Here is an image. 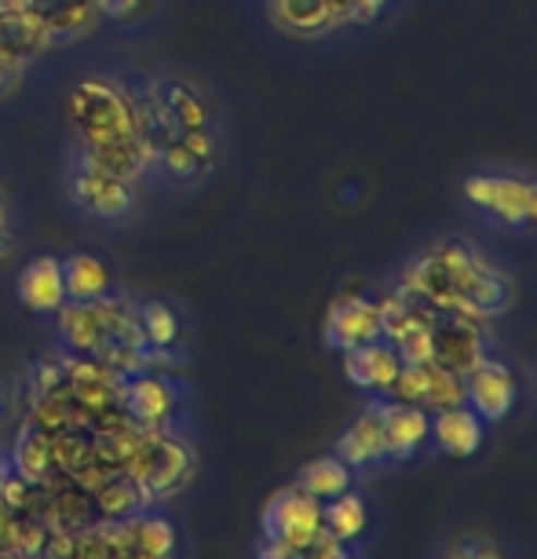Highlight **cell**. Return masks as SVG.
Instances as JSON below:
<instances>
[{"mask_svg": "<svg viewBox=\"0 0 537 559\" xmlns=\"http://www.w3.org/2000/svg\"><path fill=\"white\" fill-rule=\"evenodd\" d=\"M333 8V19L336 23H347V19H358L362 15V0H330Z\"/></svg>", "mask_w": 537, "mask_h": 559, "instance_id": "35", "label": "cell"}, {"mask_svg": "<svg viewBox=\"0 0 537 559\" xmlns=\"http://www.w3.org/2000/svg\"><path fill=\"white\" fill-rule=\"evenodd\" d=\"M515 392L520 388H515L512 369L504 362H493V358H482L476 369L465 373V403L487 420L509 417V409L515 406Z\"/></svg>", "mask_w": 537, "mask_h": 559, "instance_id": "11", "label": "cell"}, {"mask_svg": "<svg viewBox=\"0 0 537 559\" xmlns=\"http://www.w3.org/2000/svg\"><path fill=\"white\" fill-rule=\"evenodd\" d=\"M370 341H381V311H377V304L366 297L333 300L330 314H325V344L336 347V352H347V347Z\"/></svg>", "mask_w": 537, "mask_h": 559, "instance_id": "12", "label": "cell"}, {"mask_svg": "<svg viewBox=\"0 0 537 559\" xmlns=\"http://www.w3.org/2000/svg\"><path fill=\"white\" fill-rule=\"evenodd\" d=\"M465 194L504 224H537V183L512 176H468Z\"/></svg>", "mask_w": 537, "mask_h": 559, "instance_id": "9", "label": "cell"}, {"mask_svg": "<svg viewBox=\"0 0 537 559\" xmlns=\"http://www.w3.org/2000/svg\"><path fill=\"white\" fill-rule=\"evenodd\" d=\"M336 457H341L347 468H358V464H373L387 457V439H384V414L381 406H370L362 417L355 420L351 428L344 431L341 442H336Z\"/></svg>", "mask_w": 537, "mask_h": 559, "instance_id": "17", "label": "cell"}, {"mask_svg": "<svg viewBox=\"0 0 537 559\" xmlns=\"http://www.w3.org/2000/svg\"><path fill=\"white\" fill-rule=\"evenodd\" d=\"M67 183H70L73 202H77L84 213H92L99 219H121L135 209V183H124V179L107 176L84 154H77L70 162Z\"/></svg>", "mask_w": 537, "mask_h": 559, "instance_id": "6", "label": "cell"}, {"mask_svg": "<svg viewBox=\"0 0 537 559\" xmlns=\"http://www.w3.org/2000/svg\"><path fill=\"white\" fill-rule=\"evenodd\" d=\"M19 300L29 311H59L67 304V286H62V260L37 257L19 274Z\"/></svg>", "mask_w": 537, "mask_h": 559, "instance_id": "15", "label": "cell"}, {"mask_svg": "<svg viewBox=\"0 0 537 559\" xmlns=\"http://www.w3.org/2000/svg\"><path fill=\"white\" fill-rule=\"evenodd\" d=\"M271 19L293 37H319L336 23L330 0H271Z\"/></svg>", "mask_w": 537, "mask_h": 559, "instance_id": "21", "label": "cell"}, {"mask_svg": "<svg viewBox=\"0 0 537 559\" xmlns=\"http://www.w3.org/2000/svg\"><path fill=\"white\" fill-rule=\"evenodd\" d=\"M384 439H387V457H409L420 442L428 439L431 420L425 406L414 403H384Z\"/></svg>", "mask_w": 537, "mask_h": 559, "instance_id": "18", "label": "cell"}, {"mask_svg": "<svg viewBox=\"0 0 537 559\" xmlns=\"http://www.w3.org/2000/svg\"><path fill=\"white\" fill-rule=\"evenodd\" d=\"M135 319H140V330L146 336V344L157 347V352H168V347L176 344V336H179V319H176V311L168 308V304H143L140 311H135Z\"/></svg>", "mask_w": 537, "mask_h": 559, "instance_id": "29", "label": "cell"}, {"mask_svg": "<svg viewBox=\"0 0 537 559\" xmlns=\"http://www.w3.org/2000/svg\"><path fill=\"white\" fill-rule=\"evenodd\" d=\"M62 286H67V300H103L110 297L114 274L99 257L77 252L62 260Z\"/></svg>", "mask_w": 537, "mask_h": 559, "instance_id": "20", "label": "cell"}, {"mask_svg": "<svg viewBox=\"0 0 537 559\" xmlns=\"http://www.w3.org/2000/svg\"><path fill=\"white\" fill-rule=\"evenodd\" d=\"M124 472L135 479V487L143 490L146 504H151L176 493L194 476V453L183 439L168 436L162 428H146Z\"/></svg>", "mask_w": 537, "mask_h": 559, "instance_id": "3", "label": "cell"}, {"mask_svg": "<svg viewBox=\"0 0 537 559\" xmlns=\"http://www.w3.org/2000/svg\"><path fill=\"white\" fill-rule=\"evenodd\" d=\"M0 194H4V187H0Z\"/></svg>", "mask_w": 537, "mask_h": 559, "instance_id": "38", "label": "cell"}, {"mask_svg": "<svg viewBox=\"0 0 537 559\" xmlns=\"http://www.w3.org/2000/svg\"><path fill=\"white\" fill-rule=\"evenodd\" d=\"M70 124L77 132L81 146H96L107 140H118L124 132H135L132 107L124 99L121 84L107 78H84L73 84L67 103Z\"/></svg>", "mask_w": 537, "mask_h": 559, "instance_id": "2", "label": "cell"}, {"mask_svg": "<svg viewBox=\"0 0 537 559\" xmlns=\"http://www.w3.org/2000/svg\"><path fill=\"white\" fill-rule=\"evenodd\" d=\"M487 267L490 263L476 257L465 241H446V246L420 257L414 267L406 271L403 289L414 293L417 300H425L428 308H435V311L472 314V297H476Z\"/></svg>", "mask_w": 537, "mask_h": 559, "instance_id": "1", "label": "cell"}, {"mask_svg": "<svg viewBox=\"0 0 537 559\" xmlns=\"http://www.w3.org/2000/svg\"><path fill=\"white\" fill-rule=\"evenodd\" d=\"M146 0H99V15H110V19H121V23H129V19L143 15Z\"/></svg>", "mask_w": 537, "mask_h": 559, "instance_id": "32", "label": "cell"}, {"mask_svg": "<svg viewBox=\"0 0 537 559\" xmlns=\"http://www.w3.org/2000/svg\"><path fill=\"white\" fill-rule=\"evenodd\" d=\"M431 431H435L442 453H450V457H472L482 447V417L468 406L439 409L435 420H431Z\"/></svg>", "mask_w": 537, "mask_h": 559, "instance_id": "19", "label": "cell"}, {"mask_svg": "<svg viewBox=\"0 0 537 559\" xmlns=\"http://www.w3.org/2000/svg\"><path fill=\"white\" fill-rule=\"evenodd\" d=\"M23 403V392H19V384L15 381H0V425L4 420H12V417H19V406Z\"/></svg>", "mask_w": 537, "mask_h": 559, "instance_id": "33", "label": "cell"}, {"mask_svg": "<svg viewBox=\"0 0 537 559\" xmlns=\"http://www.w3.org/2000/svg\"><path fill=\"white\" fill-rule=\"evenodd\" d=\"M425 406L435 409V414L450 406H465V377L439 366L435 358L425 362Z\"/></svg>", "mask_w": 537, "mask_h": 559, "instance_id": "27", "label": "cell"}, {"mask_svg": "<svg viewBox=\"0 0 537 559\" xmlns=\"http://www.w3.org/2000/svg\"><path fill=\"white\" fill-rule=\"evenodd\" d=\"M293 559H347V552H344V542H336L330 531H322L311 545L297 548Z\"/></svg>", "mask_w": 537, "mask_h": 559, "instance_id": "30", "label": "cell"}, {"mask_svg": "<svg viewBox=\"0 0 537 559\" xmlns=\"http://www.w3.org/2000/svg\"><path fill=\"white\" fill-rule=\"evenodd\" d=\"M12 472H15L12 468V457H0V487H4V483L12 479Z\"/></svg>", "mask_w": 537, "mask_h": 559, "instance_id": "36", "label": "cell"}, {"mask_svg": "<svg viewBox=\"0 0 537 559\" xmlns=\"http://www.w3.org/2000/svg\"><path fill=\"white\" fill-rule=\"evenodd\" d=\"M51 436V464L59 476H77L84 464L96 461L92 453V428H59Z\"/></svg>", "mask_w": 537, "mask_h": 559, "instance_id": "25", "label": "cell"}, {"mask_svg": "<svg viewBox=\"0 0 537 559\" xmlns=\"http://www.w3.org/2000/svg\"><path fill=\"white\" fill-rule=\"evenodd\" d=\"M0 4H4V8H15V4H19V0H0Z\"/></svg>", "mask_w": 537, "mask_h": 559, "instance_id": "37", "label": "cell"}, {"mask_svg": "<svg viewBox=\"0 0 537 559\" xmlns=\"http://www.w3.org/2000/svg\"><path fill=\"white\" fill-rule=\"evenodd\" d=\"M431 358L461 377L476 369L487 358V336H482L479 319L461 311H439L435 325H431Z\"/></svg>", "mask_w": 537, "mask_h": 559, "instance_id": "7", "label": "cell"}, {"mask_svg": "<svg viewBox=\"0 0 537 559\" xmlns=\"http://www.w3.org/2000/svg\"><path fill=\"white\" fill-rule=\"evenodd\" d=\"M92 504H96L107 520H132L146 504V498H143V490L135 487V479L129 472H114V476L92 493Z\"/></svg>", "mask_w": 537, "mask_h": 559, "instance_id": "24", "label": "cell"}, {"mask_svg": "<svg viewBox=\"0 0 537 559\" xmlns=\"http://www.w3.org/2000/svg\"><path fill=\"white\" fill-rule=\"evenodd\" d=\"M297 487L308 490L311 498H319V501H333L351 487V468H347L341 457H319L300 468Z\"/></svg>", "mask_w": 537, "mask_h": 559, "instance_id": "23", "label": "cell"}, {"mask_svg": "<svg viewBox=\"0 0 537 559\" xmlns=\"http://www.w3.org/2000/svg\"><path fill=\"white\" fill-rule=\"evenodd\" d=\"M442 559H504V556L490 542H476V537H468V542L450 545V552Z\"/></svg>", "mask_w": 537, "mask_h": 559, "instance_id": "31", "label": "cell"}, {"mask_svg": "<svg viewBox=\"0 0 537 559\" xmlns=\"http://www.w3.org/2000/svg\"><path fill=\"white\" fill-rule=\"evenodd\" d=\"M19 8L40 26L48 45H73L99 26V0H19Z\"/></svg>", "mask_w": 537, "mask_h": 559, "instance_id": "8", "label": "cell"}, {"mask_svg": "<svg viewBox=\"0 0 537 559\" xmlns=\"http://www.w3.org/2000/svg\"><path fill=\"white\" fill-rule=\"evenodd\" d=\"M19 81H23V70L12 67L8 59H0V99L12 96V92L19 88Z\"/></svg>", "mask_w": 537, "mask_h": 559, "instance_id": "34", "label": "cell"}, {"mask_svg": "<svg viewBox=\"0 0 537 559\" xmlns=\"http://www.w3.org/2000/svg\"><path fill=\"white\" fill-rule=\"evenodd\" d=\"M322 526L336 542H355L366 531V504L355 493H341V498L322 504Z\"/></svg>", "mask_w": 537, "mask_h": 559, "instance_id": "26", "label": "cell"}, {"mask_svg": "<svg viewBox=\"0 0 537 559\" xmlns=\"http://www.w3.org/2000/svg\"><path fill=\"white\" fill-rule=\"evenodd\" d=\"M12 468H15V476H23L26 483H34V487L51 479L56 464H51V436L45 428L26 420V428L19 431L15 450H12Z\"/></svg>", "mask_w": 537, "mask_h": 559, "instance_id": "22", "label": "cell"}, {"mask_svg": "<svg viewBox=\"0 0 537 559\" xmlns=\"http://www.w3.org/2000/svg\"><path fill=\"white\" fill-rule=\"evenodd\" d=\"M51 48L48 37L40 34V26L29 19L23 8H4L0 12V59H8L12 67L26 70L40 51Z\"/></svg>", "mask_w": 537, "mask_h": 559, "instance_id": "16", "label": "cell"}, {"mask_svg": "<svg viewBox=\"0 0 537 559\" xmlns=\"http://www.w3.org/2000/svg\"><path fill=\"white\" fill-rule=\"evenodd\" d=\"M341 355H344L347 381L366 388V392H387V395H392L395 377H398V369H403V358H398L395 344H387L381 336V341L347 347V352H341Z\"/></svg>", "mask_w": 537, "mask_h": 559, "instance_id": "14", "label": "cell"}, {"mask_svg": "<svg viewBox=\"0 0 537 559\" xmlns=\"http://www.w3.org/2000/svg\"><path fill=\"white\" fill-rule=\"evenodd\" d=\"M151 103H154L157 135H162V143L172 140L179 132L208 129V124H213V107H208V99L183 78H151Z\"/></svg>", "mask_w": 537, "mask_h": 559, "instance_id": "5", "label": "cell"}, {"mask_svg": "<svg viewBox=\"0 0 537 559\" xmlns=\"http://www.w3.org/2000/svg\"><path fill=\"white\" fill-rule=\"evenodd\" d=\"M322 531V501L300 487L278 490L263 509V537H267V545H282L289 552H297V548L311 545Z\"/></svg>", "mask_w": 537, "mask_h": 559, "instance_id": "4", "label": "cell"}, {"mask_svg": "<svg viewBox=\"0 0 537 559\" xmlns=\"http://www.w3.org/2000/svg\"><path fill=\"white\" fill-rule=\"evenodd\" d=\"M157 165H162L176 183H194V179H202L208 168H213V165H205L183 140H179V135H172V140H165L162 146H157Z\"/></svg>", "mask_w": 537, "mask_h": 559, "instance_id": "28", "label": "cell"}, {"mask_svg": "<svg viewBox=\"0 0 537 559\" xmlns=\"http://www.w3.org/2000/svg\"><path fill=\"white\" fill-rule=\"evenodd\" d=\"M81 154L96 168H103L107 176L124 179V183H140V179L157 165V146L146 140L143 132H124L118 140L81 146Z\"/></svg>", "mask_w": 537, "mask_h": 559, "instance_id": "10", "label": "cell"}, {"mask_svg": "<svg viewBox=\"0 0 537 559\" xmlns=\"http://www.w3.org/2000/svg\"><path fill=\"white\" fill-rule=\"evenodd\" d=\"M121 409L124 417H132L143 428H162L176 409V392L165 377H157L154 369L135 377H124L121 388Z\"/></svg>", "mask_w": 537, "mask_h": 559, "instance_id": "13", "label": "cell"}]
</instances>
